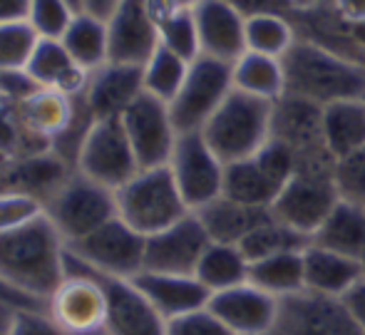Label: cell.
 <instances>
[{
    "mask_svg": "<svg viewBox=\"0 0 365 335\" xmlns=\"http://www.w3.org/2000/svg\"><path fill=\"white\" fill-rule=\"evenodd\" d=\"M68 244L48 216L0 234V281L23 296L45 303L63 283Z\"/></svg>",
    "mask_w": 365,
    "mask_h": 335,
    "instance_id": "6da1fadb",
    "label": "cell"
},
{
    "mask_svg": "<svg viewBox=\"0 0 365 335\" xmlns=\"http://www.w3.org/2000/svg\"><path fill=\"white\" fill-rule=\"evenodd\" d=\"M286 95L328 107L343 100H365V67L328 50L296 40L284 55Z\"/></svg>",
    "mask_w": 365,
    "mask_h": 335,
    "instance_id": "7a4b0ae2",
    "label": "cell"
},
{
    "mask_svg": "<svg viewBox=\"0 0 365 335\" xmlns=\"http://www.w3.org/2000/svg\"><path fill=\"white\" fill-rule=\"evenodd\" d=\"M274 105L234 90L204 125V139L224 164L251 159L271 139Z\"/></svg>",
    "mask_w": 365,
    "mask_h": 335,
    "instance_id": "3957f363",
    "label": "cell"
},
{
    "mask_svg": "<svg viewBox=\"0 0 365 335\" xmlns=\"http://www.w3.org/2000/svg\"><path fill=\"white\" fill-rule=\"evenodd\" d=\"M117 216L140 231L142 236L159 234L192 214L182 199L169 167L140 169L127 184L115 192Z\"/></svg>",
    "mask_w": 365,
    "mask_h": 335,
    "instance_id": "277c9868",
    "label": "cell"
},
{
    "mask_svg": "<svg viewBox=\"0 0 365 335\" xmlns=\"http://www.w3.org/2000/svg\"><path fill=\"white\" fill-rule=\"evenodd\" d=\"M45 216L68 246L82 241L117 216L115 192L73 172L70 179L45 201Z\"/></svg>",
    "mask_w": 365,
    "mask_h": 335,
    "instance_id": "5b68a950",
    "label": "cell"
},
{
    "mask_svg": "<svg viewBox=\"0 0 365 335\" xmlns=\"http://www.w3.org/2000/svg\"><path fill=\"white\" fill-rule=\"evenodd\" d=\"M65 273L68 276L48 298V316L68 335L105 331L107 296L102 283L70 254H65Z\"/></svg>",
    "mask_w": 365,
    "mask_h": 335,
    "instance_id": "8992f818",
    "label": "cell"
},
{
    "mask_svg": "<svg viewBox=\"0 0 365 335\" xmlns=\"http://www.w3.org/2000/svg\"><path fill=\"white\" fill-rule=\"evenodd\" d=\"M231 92H234V77H231L229 63L207 58V55L194 60L189 65L182 90L169 102L172 120L179 134L202 132Z\"/></svg>",
    "mask_w": 365,
    "mask_h": 335,
    "instance_id": "52a82bcc",
    "label": "cell"
},
{
    "mask_svg": "<svg viewBox=\"0 0 365 335\" xmlns=\"http://www.w3.org/2000/svg\"><path fill=\"white\" fill-rule=\"evenodd\" d=\"M75 172L112 192H117L140 172V162L127 139L122 120H95L77 154Z\"/></svg>",
    "mask_w": 365,
    "mask_h": 335,
    "instance_id": "ba28073f",
    "label": "cell"
},
{
    "mask_svg": "<svg viewBox=\"0 0 365 335\" xmlns=\"http://www.w3.org/2000/svg\"><path fill=\"white\" fill-rule=\"evenodd\" d=\"M333 169H298L276 197L271 214L311 239L341 201Z\"/></svg>",
    "mask_w": 365,
    "mask_h": 335,
    "instance_id": "9c48e42d",
    "label": "cell"
},
{
    "mask_svg": "<svg viewBox=\"0 0 365 335\" xmlns=\"http://www.w3.org/2000/svg\"><path fill=\"white\" fill-rule=\"evenodd\" d=\"M269 335H365L346 298L301 291L279 301Z\"/></svg>",
    "mask_w": 365,
    "mask_h": 335,
    "instance_id": "30bf717a",
    "label": "cell"
},
{
    "mask_svg": "<svg viewBox=\"0 0 365 335\" xmlns=\"http://www.w3.org/2000/svg\"><path fill=\"white\" fill-rule=\"evenodd\" d=\"M169 172H172L182 199L187 201L189 211H199L214 199L224 194V172L226 164L217 157L202 132H182L174 144L172 159H169Z\"/></svg>",
    "mask_w": 365,
    "mask_h": 335,
    "instance_id": "8fae6325",
    "label": "cell"
},
{
    "mask_svg": "<svg viewBox=\"0 0 365 335\" xmlns=\"http://www.w3.org/2000/svg\"><path fill=\"white\" fill-rule=\"evenodd\" d=\"M271 137L291 149L298 169L336 167V159L331 157L326 142H323V107L284 95L279 102H274Z\"/></svg>",
    "mask_w": 365,
    "mask_h": 335,
    "instance_id": "7c38bea8",
    "label": "cell"
},
{
    "mask_svg": "<svg viewBox=\"0 0 365 335\" xmlns=\"http://www.w3.org/2000/svg\"><path fill=\"white\" fill-rule=\"evenodd\" d=\"M145 249L147 236L135 231L120 216L107 221L82 241L68 246L70 254L82 264L117 278H135L137 273L145 271Z\"/></svg>",
    "mask_w": 365,
    "mask_h": 335,
    "instance_id": "4fadbf2b",
    "label": "cell"
},
{
    "mask_svg": "<svg viewBox=\"0 0 365 335\" xmlns=\"http://www.w3.org/2000/svg\"><path fill=\"white\" fill-rule=\"evenodd\" d=\"M120 120L132 149H135L140 169L167 167L174 144L179 139V130L174 125L167 102L142 92Z\"/></svg>",
    "mask_w": 365,
    "mask_h": 335,
    "instance_id": "5bb4252c",
    "label": "cell"
},
{
    "mask_svg": "<svg viewBox=\"0 0 365 335\" xmlns=\"http://www.w3.org/2000/svg\"><path fill=\"white\" fill-rule=\"evenodd\" d=\"M75 261L80 266H85L87 271L102 283V288H105V296H107L105 331L107 333L110 335H167V321L154 311L152 303L142 296V291L135 286L132 278L107 276V273H100L87 264H82L80 259H75Z\"/></svg>",
    "mask_w": 365,
    "mask_h": 335,
    "instance_id": "9a60e30c",
    "label": "cell"
},
{
    "mask_svg": "<svg viewBox=\"0 0 365 335\" xmlns=\"http://www.w3.org/2000/svg\"><path fill=\"white\" fill-rule=\"evenodd\" d=\"M209 244L212 239H209L207 229L192 211L159 234L147 236L145 271L194 273Z\"/></svg>",
    "mask_w": 365,
    "mask_h": 335,
    "instance_id": "2e32d148",
    "label": "cell"
},
{
    "mask_svg": "<svg viewBox=\"0 0 365 335\" xmlns=\"http://www.w3.org/2000/svg\"><path fill=\"white\" fill-rule=\"evenodd\" d=\"M110 63L142 67L159 48V28L147 0H122L107 18Z\"/></svg>",
    "mask_w": 365,
    "mask_h": 335,
    "instance_id": "e0dca14e",
    "label": "cell"
},
{
    "mask_svg": "<svg viewBox=\"0 0 365 335\" xmlns=\"http://www.w3.org/2000/svg\"><path fill=\"white\" fill-rule=\"evenodd\" d=\"M214 316L236 335H269L279 313V298L269 296L254 283H241L229 291L214 293L209 298Z\"/></svg>",
    "mask_w": 365,
    "mask_h": 335,
    "instance_id": "ac0fdd59",
    "label": "cell"
},
{
    "mask_svg": "<svg viewBox=\"0 0 365 335\" xmlns=\"http://www.w3.org/2000/svg\"><path fill=\"white\" fill-rule=\"evenodd\" d=\"M291 23L296 28V38L328 50L333 55L351 60L365 67V53L356 40V30L341 10L331 3L316 5L306 10H291Z\"/></svg>",
    "mask_w": 365,
    "mask_h": 335,
    "instance_id": "d6986e66",
    "label": "cell"
},
{
    "mask_svg": "<svg viewBox=\"0 0 365 335\" xmlns=\"http://www.w3.org/2000/svg\"><path fill=\"white\" fill-rule=\"evenodd\" d=\"M202 55L234 65L246 53V18L224 0H199L192 8Z\"/></svg>",
    "mask_w": 365,
    "mask_h": 335,
    "instance_id": "ffe728a7",
    "label": "cell"
},
{
    "mask_svg": "<svg viewBox=\"0 0 365 335\" xmlns=\"http://www.w3.org/2000/svg\"><path fill=\"white\" fill-rule=\"evenodd\" d=\"M142 92V67L105 63L90 72L82 100L95 120H120Z\"/></svg>",
    "mask_w": 365,
    "mask_h": 335,
    "instance_id": "44dd1931",
    "label": "cell"
},
{
    "mask_svg": "<svg viewBox=\"0 0 365 335\" xmlns=\"http://www.w3.org/2000/svg\"><path fill=\"white\" fill-rule=\"evenodd\" d=\"M73 172L75 167H70L53 149L15 157L0 169V194H28L45 204Z\"/></svg>",
    "mask_w": 365,
    "mask_h": 335,
    "instance_id": "7402d4cb",
    "label": "cell"
},
{
    "mask_svg": "<svg viewBox=\"0 0 365 335\" xmlns=\"http://www.w3.org/2000/svg\"><path fill=\"white\" fill-rule=\"evenodd\" d=\"M132 281L167 323L199 311V308H207L209 298H212V293L204 288V283L194 273L142 271Z\"/></svg>",
    "mask_w": 365,
    "mask_h": 335,
    "instance_id": "603a6c76",
    "label": "cell"
},
{
    "mask_svg": "<svg viewBox=\"0 0 365 335\" xmlns=\"http://www.w3.org/2000/svg\"><path fill=\"white\" fill-rule=\"evenodd\" d=\"M15 107V117L20 122V130L30 139V144L43 152L53 149V142L70 127L75 115V97L65 95L60 90L40 87L38 92L23 100Z\"/></svg>",
    "mask_w": 365,
    "mask_h": 335,
    "instance_id": "cb8c5ba5",
    "label": "cell"
},
{
    "mask_svg": "<svg viewBox=\"0 0 365 335\" xmlns=\"http://www.w3.org/2000/svg\"><path fill=\"white\" fill-rule=\"evenodd\" d=\"M303 273L306 291L346 298L365 278V261L323 249L318 244H308L303 249Z\"/></svg>",
    "mask_w": 365,
    "mask_h": 335,
    "instance_id": "d4e9b609",
    "label": "cell"
},
{
    "mask_svg": "<svg viewBox=\"0 0 365 335\" xmlns=\"http://www.w3.org/2000/svg\"><path fill=\"white\" fill-rule=\"evenodd\" d=\"M25 70L30 72L40 87H50V90H60L70 97H77L85 92L90 72L82 70L68 53L63 40H48L40 38L35 45L33 55H30Z\"/></svg>",
    "mask_w": 365,
    "mask_h": 335,
    "instance_id": "484cf974",
    "label": "cell"
},
{
    "mask_svg": "<svg viewBox=\"0 0 365 335\" xmlns=\"http://www.w3.org/2000/svg\"><path fill=\"white\" fill-rule=\"evenodd\" d=\"M199 216V221L207 229L209 239L217 244H236L239 246L266 216L271 214V209H256V206H246L239 201L229 199L221 194L219 199H214L212 204H207L204 209L194 211Z\"/></svg>",
    "mask_w": 365,
    "mask_h": 335,
    "instance_id": "4316f807",
    "label": "cell"
},
{
    "mask_svg": "<svg viewBox=\"0 0 365 335\" xmlns=\"http://www.w3.org/2000/svg\"><path fill=\"white\" fill-rule=\"evenodd\" d=\"M231 77H234V90L256 97V100L271 102V105L286 95V72L281 58L246 50L231 65Z\"/></svg>",
    "mask_w": 365,
    "mask_h": 335,
    "instance_id": "83f0119b",
    "label": "cell"
},
{
    "mask_svg": "<svg viewBox=\"0 0 365 335\" xmlns=\"http://www.w3.org/2000/svg\"><path fill=\"white\" fill-rule=\"evenodd\" d=\"M311 244L365 261V209L341 199L311 236Z\"/></svg>",
    "mask_w": 365,
    "mask_h": 335,
    "instance_id": "f1b7e54d",
    "label": "cell"
},
{
    "mask_svg": "<svg viewBox=\"0 0 365 335\" xmlns=\"http://www.w3.org/2000/svg\"><path fill=\"white\" fill-rule=\"evenodd\" d=\"M323 142L333 159L365 149V100H343L323 107Z\"/></svg>",
    "mask_w": 365,
    "mask_h": 335,
    "instance_id": "f546056e",
    "label": "cell"
},
{
    "mask_svg": "<svg viewBox=\"0 0 365 335\" xmlns=\"http://www.w3.org/2000/svg\"><path fill=\"white\" fill-rule=\"evenodd\" d=\"M281 184L264 169L256 157L226 164L224 172V197L256 209H271L281 194Z\"/></svg>",
    "mask_w": 365,
    "mask_h": 335,
    "instance_id": "4dcf8cb0",
    "label": "cell"
},
{
    "mask_svg": "<svg viewBox=\"0 0 365 335\" xmlns=\"http://www.w3.org/2000/svg\"><path fill=\"white\" fill-rule=\"evenodd\" d=\"M60 40L82 70L92 72L110 63V33H107V20L100 15L77 10L73 23Z\"/></svg>",
    "mask_w": 365,
    "mask_h": 335,
    "instance_id": "1f68e13d",
    "label": "cell"
},
{
    "mask_svg": "<svg viewBox=\"0 0 365 335\" xmlns=\"http://www.w3.org/2000/svg\"><path fill=\"white\" fill-rule=\"evenodd\" d=\"M249 271H251V261L244 256V251L236 244H212L207 246L202 261H199L194 276L204 283L209 293H221L236 288L241 283L249 281Z\"/></svg>",
    "mask_w": 365,
    "mask_h": 335,
    "instance_id": "d6a6232c",
    "label": "cell"
},
{
    "mask_svg": "<svg viewBox=\"0 0 365 335\" xmlns=\"http://www.w3.org/2000/svg\"><path fill=\"white\" fill-rule=\"evenodd\" d=\"M249 283L261 288L269 296L284 298L306 291V273H303V251H289V254L269 256L251 264Z\"/></svg>",
    "mask_w": 365,
    "mask_h": 335,
    "instance_id": "836d02e7",
    "label": "cell"
},
{
    "mask_svg": "<svg viewBox=\"0 0 365 335\" xmlns=\"http://www.w3.org/2000/svg\"><path fill=\"white\" fill-rule=\"evenodd\" d=\"M308 244H311L308 236L298 234L289 224H284V221L276 219L274 214H269L244 241H241L239 249L244 251L246 259L254 264V261L269 259V256L289 254V251H303Z\"/></svg>",
    "mask_w": 365,
    "mask_h": 335,
    "instance_id": "e575fe53",
    "label": "cell"
},
{
    "mask_svg": "<svg viewBox=\"0 0 365 335\" xmlns=\"http://www.w3.org/2000/svg\"><path fill=\"white\" fill-rule=\"evenodd\" d=\"M296 40L298 38L291 23V13H269L246 20V50H251V53L284 60V55L293 48Z\"/></svg>",
    "mask_w": 365,
    "mask_h": 335,
    "instance_id": "d590c367",
    "label": "cell"
},
{
    "mask_svg": "<svg viewBox=\"0 0 365 335\" xmlns=\"http://www.w3.org/2000/svg\"><path fill=\"white\" fill-rule=\"evenodd\" d=\"M189 65L192 63H187L184 58L174 55L172 50L159 45L152 58L142 65V85H145V92L169 105L177 97V92L182 90L184 80H187Z\"/></svg>",
    "mask_w": 365,
    "mask_h": 335,
    "instance_id": "8d00e7d4",
    "label": "cell"
},
{
    "mask_svg": "<svg viewBox=\"0 0 365 335\" xmlns=\"http://www.w3.org/2000/svg\"><path fill=\"white\" fill-rule=\"evenodd\" d=\"M159 45L172 50L174 55L184 58L187 63L202 58V43H199V30L192 8L177 10L159 23Z\"/></svg>",
    "mask_w": 365,
    "mask_h": 335,
    "instance_id": "74e56055",
    "label": "cell"
},
{
    "mask_svg": "<svg viewBox=\"0 0 365 335\" xmlns=\"http://www.w3.org/2000/svg\"><path fill=\"white\" fill-rule=\"evenodd\" d=\"M77 10L80 8L75 0H30L28 23L33 25L38 38L60 40L70 28Z\"/></svg>",
    "mask_w": 365,
    "mask_h": 335,
    "instance_id": "f35d334b",
    "label": "cell"
},
{
    "mask_svg": "<svg viewBox=\"0 0 365 335\" xmlns=\"http://www.w3.org/2000/svg\"><path fill=\"white\" fill-rule=\"evenodd\" d=\"M38 33L28 20L20 23H0V72L23 70L38 45Z\"/></svg>",
    "mask_w": 365,
    "mask_h": 335,
    "instance_id": "ab89813d",
    "label": "cell"
},
{
    "mask_svg": "<svg viewBox=\"0 0 365 335\" xmlns=\"http://www.w3.org/2000/svg\"><path fill=\"white\" fill-rule=\"evenodd\" d=\"M333 179H336L338 197L365 209V149L336 159Z\"/></svg>",
    "mask_w": 365,
    "mask_h": 335,
    "instance_id": "60d3db41",
    "label": "cell"
},
{
    "mask_svg": "<svg viewBox=\"0 0 365 335\" xmlns=\"http://www.w3.org/2000/svg\"><path fill=\"white\" fill-rule=\"evenodd\" d=\"M45 214V204L28 194H0V234L13 231Z\"/></svg>",
    "mask_w": 365,
    "mask_h": 335,
    "instance_id": "b9f144b4",
    "label": "cell"
},
{
    "mask_svg": "<svg viewBox=\"0 0 365 335\" xmlns=\"http://www.w3.org/2000/svg\"><path fill=\"white\" fill-rule=\"evenodd\" d=\"M167 335H236L224 326L219 316H214L212 308H199L187 316H179L167 323Z\"/></svg>",
    "mask_w": 365,
    "mask_h": 335,
    "instance_id": "7bdbcfd3",
    "label": "cell"
},
{
    "mask_svg": "<svg viewBox=\"0 0 365 335\" xmlns=\"http://www.w3.org/2000/svg\"><path fill=\"white\" fill-rule=\"evenodd\" d=\"M8 335H68V333L48 316V311H40V308H20V311L15 313Z\"/></svg>",
    "mask_w": 365,
    "mask_h": 335,
    "instance_id": "ee69618b",
    "label": "cell"
},
{
    "mask_svg": "<svg viewBox=\"0 0 365 335\" xmlns=\"http://www.w3.org/2000/svg\"><path fill=\"white\" fill-rule=\"evenodd\" d=\"M40 85L30 77V72L25 70H3L0 72V97L8 105H20L23 100H28L33 92H38Z\"/></svg>",
    "mask_w": 365,
    "mask_h": 335,
    "instance_id": "f6af8a7d",
    "label": "cell"
},
{
    "mask_svg": "<svg viewBox=\"0 0 365 335\" xmlns=\"http://www.w3.org/2000/svg\"><path fill=\"white\" fill-rule=\"evenodd\" d=\"M229 3L234 10H239L246 20L256 18V15H269V13H281L289 15L291 13V0H224Z\"/></svg>",
    "mask_w": 365,
    "mask_h": 335,
    "instance_id": "bcb514c9",
    "label": "cell"
},
{
    "mask_svg": "<svg viewBox=\"0 0 365 335\" xmlns=\"http://www.w3.org/2000/svg\"><path fill=\"white\" fill-rule=\"evenodd\" d=\"M30 0H0V23H20L28 20Z\"/></svg>",
    "mask_w": 365,
    "mask_h": 335,
    "instance_id": "7dc6e473",
    "label": "cell"
},
{
    "mask_svg": "<svg viewBox=\"0 0 365 335\" xmlns=\"http://www.w3.org/2000/svg\"><path fill=\"white\" fill-rule=\"evenodd\" d=\"M346 301H348V306H351V311L356 313L358 323H361L363 331H365V278L358 283L356 288H353L351 293H348Z\"/></svg>",
    "mask_w": 365,
    "mask_h": 335,
    "instance_id": "c3c4849f",
    "label": "cell"
},
{
    "mask_svg": "<svg viewBox=\"0 0 365 335\" xmlns=\"http://www.w3.org/2000/svg\"><path fill=\"white\" fill-rule=\"evenodd\" d=\"M338 10L343 13V18H348L351 23H363L365 20V0H333Z\"/></svg>",
    "mask_w": 365,
    "mask_h": 335,
    "instance_id": "681fc988",
    "label": "cell"
},
{
    "mask_svg": "<svg viewBox=\"0 0 365 335\" xmlns=\"http://www.w3.org/2000/svg\"><path fill=\"white\" fill-rule=\"evenodd\" d=\"M77 3H80V10H87V13L100 15V18L107 20L122 0H77Z\"/></svg>",
    "mask_w": 365,
    "mask_h": 335,
    "instance_id": "f907efd6",
    "label": "cell"
},
{
    "mask_svg": "<svg viewBox=\"0 0 365 335\" xmlns=\"http://www.w3.org/2000/svg\"><path fill=\"white\" fill-rule=\"evenodd\" d=\"M18 311H20L18 306H13V303H8V301L0 298V335L10 333V326H13V318Z\"/></svg>",
    "mask_w": 365,
    "mask_h": 335,
    "instance_id": "816d5d0a",
    "label": "cell"
},
{
    "mask_svg": "<svg viewBox=\"0 0 365 335\" xmlns=\"http://www.w3.org/2000/svg\"><path fill=\"white\" fill-rule=\"evenodd\" d=\"M331 3V0H291L293 10H306V8H316V5Z\"/></svg>",
    "mask_w": 365,
    "mask_h": 335,
    "instance_id": "f5cc1de1",
    "label": "cell"
},
{
    "mask_svg": "<svg viewBox=\"0 0 365 335\" xmlns=\"http://www.w3.org/2000/svg\"><path fill=\"white\" fill-rule=\"evenodd\" d=\"M353 30H356V40H358V45H361L363 53H365V20H363V23H353Z\"/></svg>",
    "mask_w": 365,
    "mask_h": 335,
    "instance_id": "db71d44e",
    "label": "cell"
},
{
    "mask_svg": "<svg viewBox=\"0 0 365 335\" xmlns=\"http://www.w3.org/2000/svg\"><path fill=\"white\" fill-rule=\"evenodd\" d=\"M179 3H182V5H187V8H194V5H197L199 0H179Z\"/></svg>",
    "mask_w": 365,
    "mask_h": 335,
    "instance_id": "11a10c76",
    "label": "cell"
},
{
    "mask_svg": "<svg viewBox=\"0 0 365 335\" xmlns=\"http://www.w3.org/2000/svg\"><path fill=\"white\" fill-rule=\"evenodd\" d=\"M87 335H110L107 331H97V333H87Z\"/></svg>",
    "mask_w": 365,
    "mask_h": 335,
    "instance_id": "9f6ffc18",
    "label": "cell"
},
{
    "mask_svg": "<svg viewBox=\"0 0 365 335\" xmlns=\"http://www.w3.org/2000/svg\"><path fill=\"white\" fill-rule=\"evenodd\" d=\"M75 3H77V0H75ZM77 8H80V3H77Z\"/></svg>",
    "mask_w": 365,
    "mask_h": 335,
    "instance_id": "6f0895ef",
    "label": "cell"
},
{
    "mask_svg": "<svg viewBox=\"0 0 365 335\" xmlns=\"http://www.w3.org/2000/svg\"><path fill=\"white\" fill-rule=\"evenodd\" d=\"M0 102H3V97H0Z\"/></svg>",
    "mask_w": 365,
    "mask_h": 335,
    "instance_id": "680465c9",
    "label": "cell"
}]
</instances>
